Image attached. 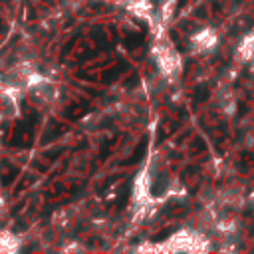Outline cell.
<instances>
[{
  "instance_id": "1",
  "label": "cell",
  "mask_w": 254,
  "mask_h": 254,
  "mask_svg": "<svg viewBox=\"0 0 254 254\" xmlns=\"http://www.w3.org/2000/svg\"><path fill=\"white\" fill-rule=\"evenodd\" d=\"M155 60H157V65L161 69V73L167 77H173L179 73L181 69V56L179 52L173 48L171 40L165 36V34H157L155 38Z\"/></svg>"
},
{
  "instance_id": "2",
  "label": "cell",
  "mask_w": 254,
  "mask_h": 254,
  "mask_svg": "<svg viewBox=\"0 0 254 254\" xmlns=\"http://www.w3.org/2000/svg\"><path fill=\"white\" fill-rule=\"evenodd\" d=\"M216 46V34L212 30H202L190 38V48L194 54H204Z\"/></svg>"
},
{
  "instance_id": "3",
  "label": "cell",
  "mask_w": 254,
  "mask_h": 254,
  "mask_svg": "<svg viewBox=\"0 0 254 254\" xmlns=\"http://www.w3.org/2000/svg\"><path fill=\"white\" fill-rule=\"evenodd\" d=\"M18 238L10 232H0V252H14L18 250Z\"/></svg>"
}]
</instances>
